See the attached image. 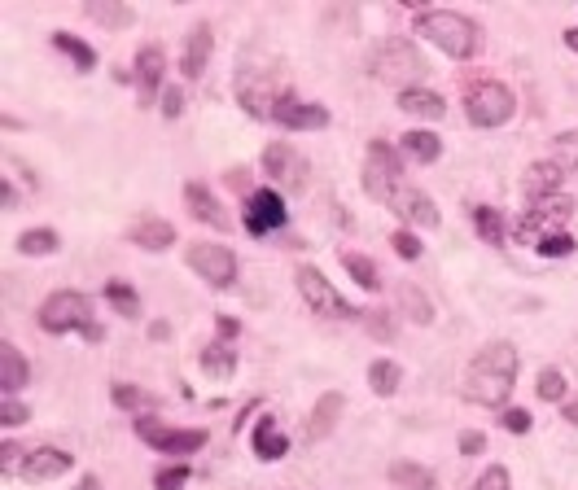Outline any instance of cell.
<instances>
[{
  "mask_svg": "<svg viewBox=\"0 0 578 490\" xmlns=\"http://www.w3.org/2000/svg\"><path fill=\"white\" fill-rule=\"evenodd\" d=\"M364 189L368 197H377L381 206H390L403 223H416V228H438V206L429 201L416 184L403 180V162L399 153L386 145V141H373L368 145V172H364Z\"/></svg>",
  "mask_w": 578,
  "mask_h": 490,
  "instance_id": "6da1fadb",
  "label": "cell"
},
{
  "mask_svg": "<svg viewBox=\"0 0 578 490\" xmlns=\"http://www.w3.org/2000/svg\"><path fill=\"white\" fill-rule=\"evenodd\" d=\"M517 346L513 342H491L482 350L474 368H469V381H465V398L478 403V407H504L508 394H513V381H517Z\"/></svg>",
  "mask_w": 578,
  "mask_h": 490,
  "instance_id": "7a4b0ae2",
  "label": "cell"
},
{
  "mask_svg": "<svg viewBox=\"0 0 578 490\" xmlns=\"http://www.w3.org/2000/svg\"><path fill=\"white\" fill-rule=\"evenodd\" d=\"M416 35H426L434 49H443L456 62H469L482 49V31L474 18L456 14V9H421L416 14Z\"/></svg>",
  "mask_w": 578,
  "mask_h": 490,
  "instance_id": "3957f363",
  "label": "cell"
},
{
  "mask_svg": "<svg viewBox=\"0 0 578 490\" xmlns=\"http://www.w3.org/2000/svg\"><path fill=\"white\" fill-rule=\"evenodd\" d=\"M40 328H44V333H83L88 342H101V338H105V328L93 319V302L83 294H75V289H62V294L44 298V307H40Z\"/></svg>",
  "mask_w": 578,
  "mask_h": 490,
  "instance_id": "277c9868",
  "label": "cell"
},
{
  "mask_svg": "<svg viewBox=\"0 0 578 490\" xmlns=\"http://www.w3.org/2000/svg\"><path fill=\"white\" fill-rule=\"evenodd\" d=\"M574 215V197L565 193H553V197H539V201H530V211L517 220V245H539L544 237H553L561 232V223Z\"/></svg>",
  "mask_w": 578,
  "mask_h": 490,
  "instance_id": "5b68a950",
  "label": "cell"
},
{
  "mask_svg": "<svg viewBox=\"0 0 578 490\" xmlns=\"http://www.w3.org/2000/svg\"><path fill=\"white\" fill-rule=\"evenodd\" d=\"M465 114H469L474 127H504L517 114V97L495 79H482V83H474L465 93Z\"/></svg>",
  "mask_w": 578,
  "mask_h": 490,
  "instance_id": "8992f818",
  "label": "cell"
},
{
  "mask_svg": "<svg viewBox=\"0 0 578 490\" xmlns=\"http://www.w3.org/2000/svg\"><path fill=\"white\" fill-rule=\"evenodd\" d=\"M373 74L386 79V83H399L403 93L416 88V79L426 74V57L412 49V40H386L377 53H373Z\"/></svg>",
  "mask_w": 578,
  "mask_h": 490,
  "instance_id": "52a82bcc",
  "label": "cell"
},
{
  "mask_svg": "<svg viewBox=\"0 0 578 490\" xmlns=\"http://www.w3.org/2000/svg\"><path fill=\"white\" fill-rule=\"evenodd\" d=\"M136 438L153 446V451H162V456H193V451L206 446V429H171L162 420L141 416L136 420Z\"/></svg>",
  "mask_w": 578,
  "mask_h": 490,
  "instance_id": "ba28073f",
  "label": "cell"
},
{
  "mask_svg": "<svg viewBox=\"0 0 578 490\" xmlns=\"http://www.w3.org/2000/svg\"><path fill=\"white\" fill-rule=\"evenodd\" d=\"M263 172L272 175V184H277L280 197L307 189V158H302L294 145H285V141L263 149Z\"/></svg>",
  "mask_w": 578,
  "mask_h": 490,
  "instance_id": "9c48e42d",
  "label": "cell"
},
{
  "mask_svg": "<svg viewBox=\"0 0 578 490\" xmlns=\"http://www.w3.org/2000/svg\"><path fill=\"white\" fill-rule=\"evenodd\" d=\"M299 294L307 298V307H311L316 316H328V319H351L355 316L351 302L328 285L325 271H316V268H299Z\"/></svg>",
  "mask_w": 578,
  "mask_h": 490,
  "instance_id": "30bf717a",
  "label": "cell"
},
{
  "mask_svg": "<svg viewBox=\"0 0 578 490\" xmlns=\"http://www.w3.org/2000/svg\"><path fill=\"white\" fill-rule=\"evenodd\" d=\"M285 97V88L277 83V74L268 71H237V101L250 110L254 119H272L277 101Z\"/></svg>",
  "mask_w": 578,
  "mask_h": 490,
  "instance_id": "8fae6325",
  "label": "cell"
},
{
  "mask_svg": "<svg viewBox=\"0 0 578 490\" xmlns=\"http://www.w3.org/2000/svg\"><path fill=\"white\" fill-rule=\"evenodd\" d=\"M189 268L198 271L206 285H215V289H228L232 280H237V254L228 250V245H189Z\"/></svg>",
  "mask_w": 578,
  "mask_h": 490,
  "instance_id": "7c38bea8",
  "label": "cell"
},
{
  "mask_svg": "<svg viewBox=\"0 0 578 490\" xmlns=\"http://www.w3.org/2000/svg\"><path fill=\"white\" fill-rule=\"evenodd\" d=\"M246 232L250 237H268V232H277V228H285V220H289V211H285V197L277 193V189H254L250 197H246Z\"/></svg>",
  "mask_w": 578,
  "mask_h": 490,
  "instance_id": "4fadbf2b",
  "label": "cell"
},
{
  "mask_svg": "<svg viewBox=\"0 0 578 490\" xmlns=\"http://www.w3.org/2000/svg\"><path fill=\"white\" fill-rule=\"evenodd\" d=\"M272 122L289 127V132H320V127H328V110L316 105V101H299L294 93H285L272 110Z\"/></svg>",
  "mask_w": 578,
  "mask_h": 490,
  "instance_id": "5bb4252c",
  "label": "cell"
},
{
  "mask_svg": "<svg viewBox=\"0 0 578 490\" xmlns=\"http://www.w3.org/2000/svg\"><path fill=\"white\" fill-rule=\"evenodd\" d=\"M71 465H75V456H71V451H62V446H40V451H31V456H26L23 482H31V486L53 482V477L71 473Z\"/></svg>",
  "mask_w": 578,
  "mask_h": 490,
  "instance_id": "9a60e30c",
  "label": "cell"
},
{
  "mask_svg": "<svg viewBox=\"0 0 578 490\" xmlns=\"http://www.w3.org/2000/svg\"><path fill=\"white\" fill-rule=\"evenodd\" d=\"M136 88H141V105H153L158 97V88H162V74H167V53L158 49V44H145V49L136 53Z\"/></svg>",
  "mask_w": 578,
  "mask_h": 490,
  "instance_id": "2e32d148",
  "label": "cell"
},
{
  "mask_svg": "<svg viewBox=\"0 0 578 490\" xmlns=\"http://www.w3.org/2000/svg\"><path fill=\"white\" fill-rule=\"evenodd\" d=\"M184 201H189V215L201 223H211V228H220V232H228L232 228V215H224V206L215 201V193L206 189V184H184Z\"/></svg>",
  "mask_w": 578,
  "mask_h": 490,
  "instance_id": "e0dca14e",
  "label": "cell"
},
{
  "mask_svg": "<svg viewBox=\"0 0 578 490\" xmlns=\"http://www.w3.org/2000/svg\"><path fill=\"white\" fill-rule=\"evenodd\" d=\"M338 420H342V394H320V403L311 407V416L302 425V438L307 442H325L333 429H338Z\"/></svg>",
  "mask_w": 578,
  "mask_h": 490,
  "instance_id": "ac0fdd59",
  "label": "cell"
},
{
  "mask_svg": "<svg viewBox=\"0 0 578 490\" xmlns=\"http://www.w3.org/2000/svg\"><path fill=\"white\" fill-rule=\"evenodd\" d=\"M561 180H565V172L556 167L553 158H544V162H530L526 175H522V193H526L530 201H539V197H553V193H561Z\"/></svg>",
  "mask_w": 578,
  "mask_h": 490,
  "instance_id": "d6986e66",
  "label": "cell"
},
{
  "mask_svg": "<svg viewBox=\"0 0 578 490\" xmlns=\"http://www.w3.org/2000/svg\"><path fill=\"white\" fill-rule=\"evenodd\" d=\"M211 49H215V35H211V26H206V23H198L193 31H189V44H184V62H180L184 79H201L206 62H211Z\"/></svg>",
  "mask_w": 578,
  "mask_h": 490,
  "instance_id": "ffe728a7",
  "label": "cell"
},
{
  "mask_svg": "<svg viewBox=\"0 0 578 490\" xmlns=\"http://www.w3.org/2000/svg\"><path fill=\"white\" fill-rule=\"evenodd\" d=\"M127 237H132V245H141V250H167V245L176 241V228L167 220H158V215H141V220L127 228Z\"/></svg>",
  "mask_w": 578,
  "mask_h": 490,
  "instance_id": "44dd1931",
  "label": "cell"
},
{
  "mask_svg": "<svg viewBox=\"0 0 578 490\" xmlns=\"http://www.w3.org/2000/svg\"><path fill=\"white\" fill-rule=\"evenodd\" d=\"M26 377H31V368H26L23 350L14 342L0 346V390H5V398H14V394L26 386Z\"/></svg>",
  "mask_w": 578,
  "mask_h": 490,
  "instance_id": "7402d4cb",
  "label": "cell"
},
{
  "mask_svg": "<svg viewBox=\"0 0 578 490\" xmlns=\"http://www.w3.org/2000/svg\"><path fill=\"white\" fill-rule=\"evenodd\" d=\"M399 153L407 158V162L429 167V162H438V158H443V141H438L434 132H407V136H399Z\"/></svg>",
  "mask_w": 578,
  "mask_h": 490,
  "instance_id": "603a6c76",
  "label": "cell"
},
{
  "mask_svg": "<svg viewBox=\"0 0 578 490\" xmlns=\"http://www.w3.org/2000/svg\"><path fill=\"white\" fill-rule=\"evenodd\" d=\"M399 110H407L412 119H443L447 101L438 93H429V88H407V93H399Z\"/></svg>",
  "mask_w": 578,
  "mask_h": 490,
  "instance_id": "cb8c5ba5",
  "label": "cell"
},
{
  "mask_svg": "<svg viewBox=\"0 0 578 490\" xmlns=\"http://www.w3.org/2000/svg\"><path fill=\"white\" fill-rule=\"evenodd\" d=\"M289 451V438L280 434V425L272 416H263L259 420V429H254V456L259 460H280Z\"/></svg>",
  "mask_w": 578,
  "mask_h": 490,
  "instance_id": "d4e9b609",
  "label": "cell"
},
{
  "mask_svg": "<svg viewBox=\"0 0 578 490\" xmlns=\"http://www.w3.org/2000/svg\"><path fill=\"white\" fill-rule=\"evenodd\" d=\"M83 14H88L93 23L110 26V31H123V26L136 23V14H132L127 5H119V0H88V5H83Z\"/></svg>",
  "mask_w": 578,
  "mask_h": 490,
  "instance_id": "484cf974",
  "label": "cell"
},
{
  "mask_svg": "<svg viewBox=\"0 0 578 490\" xmlns=\"http://www.w3.org/2000/svg\"><path fill=\"white\" fill-rule=\"evenodd\" d=\"M390 482L399 490H434L438 486V477H434L426 465H412V460H395V465H390Z\"/></svg>",
  "mask_w": 578,
  "mask_h": 490,
  "instance_id": "4316f807",
  "label": "cell"
},
{
  "mask_svg": "<svg viewBox=\"0 0 578 490\" xmlns=\"http://www.w3.org/2000/svg\"><path fill=\"white\" fill-rule=\"evenodd\" d=\"M53 49L66 53V57L75 62V71H93V66H97V49H93V44H83V40L71 35V31H57V35H53Z\"/></svg>",
  "mask_w": 578,
  "mask_h": 490,
  "instance_id": "83f0119b",
  "label": "cell"
},
{
  "mask_svg": "<svg viewBox=\"0 0 578 490\" xmlns=\"http://www.w3.org/2000/svg\"><path fill=\"white\" fill-rule=\"evenodd\" d=\"M201 372H211V377H232V372H237V350L228 342H211L201 350Z\"/></svg>",
  "mask_w": 578,
  "mask_h": 490,
  "instance_id": "f1b7e54d",
  "label": "cell"
},
{
  "mask_svg": "<svg viewBox=\"0 0 578 490\" xmlns=\"http://www.w3.org/2000/svg\"><path fill=\"white\" fill-rule=\"evenodd\" d=\"M399 381H403L399 364H390V359H373V368H368V386H373V394L390 398V394L399 390Z\"/></svg>",
  "mask_w": 578,
  "mask_h": 490,
  "instance_id": "f546056e",
  "label": "cell"
},
{
  "mask_svg": "<svg viewBox=\"0 0 578 490\" xmlns=\"http://www.w3.org/2000/svg\"><path fill=\"white\" fill-rule=\"evenodd\" d=\"M399 307L407 311V319H416V324H434V307H429V298L416 289V285H399Z\"/></svg>",
  "mask_w": 578,
  "mask_h": 490,
  "instance_id": "4dcf8cb0",
  "label": "cell"
},
{
  "mask_svg": "<svg viewBox=\"0 0 578 490\" xmlns=\"http://www.w3.org/2000/svg\"><path fill=\"white\" fill-rule=\"evenodd\" d=\"M474 228H478V237L486 245H504V215L495 206H478L474 211Z\"/></svg>",
  "mask_w": 578,
  "mask_h": 490,
  "instance_id": "1f68e13d",
  "label": "cell"
},
{
  "mask_svg": "<svg viewBox=\"0 0 578 490\" xmlns=\"http://www.w3.org/2000/svg\"><path fill=\"white\" fill-rule=\"evenodd\" d=\"M105 302H110L119 316H141V298H136V289H132L127 280H110V285H105Z\"/></svg>",
  "mask_w": 578,
  "mask_h": 490,
  "instance_id": "d6a6232c",
  "label": "cell"
},
{
  "mask_svg": "<svg viewBox=\"0 0 578 490\" xmlns=\"http://www.w3.org/2000/svg\"><path fill=\"white\" fill-rule=\"evenodd\" d=\"M110 398H114V407H123V412H150V407H158V398H153V394L136 390V386H123V381L110 390Z\"/></svg>",
  "mask_w": 578,
  "mask_h": 490,
  "instance_id": "836d02e7",
  "label": "cell"
},
{
  "mask_svg": "<svg viewBox=\"0 0 578 490\" xmlns=\"http://www.w3.org/2000/svg\"><path fill=\"white\" fill-rule=\"evenodd\" d=\"M342 268L351 271V280L359 285V289H377V263L373 259H364V254H342Z\"/></svg>",
  "mask_w": 578,
  "mask_h": 490,
  "instance_id": "e575fe53",
  "label": "cell"
},
{
  "mask_svg": "<svg viewBox=\"0 0 578 490\" xmlns=\"http://www.w3.org/2000/svg\"><path fill=\"white\" fill-rule=\"evenodd\" d=\"M57 245H62V241H57V232H53V228H31V232L18 237V250H23V254H35V259L53 254Z\"/></svg>",
  "mask_w": 578,
  "mask_h": 490,
  "instance_id": "d590c367",
  "label": "cell"
},
{
  "mask_svg": "<svg viewBox=\"0 0 578 490\" xmlns=\"http://www.w3.org/2000/svg\"><path fill=\"white\" fill-rule=\"evenodd\" d=\"M534 390H539V398H544V403H565V394H570V386H565V372H561V368H544Z\"/></svg>",
  "mask_w": 578,
  "mask_h": 490,
  "instance_id": "8d00e7d4",
  "label": "cell"
},
{
  "mask_svg": "<svg viewBox=\"0 0 578 490\" xmlns=\"http://www.w3.org/2000/svg\"><path fill=\"white\" fill-rule=\"evenodd\" d=\"M553 162L561 167V172L578 175V132H565V136H556V145H553Z\"/></svg>",
  "mask_w": 578,
  "mask_h": 490,
  "instance_id": "74e56055",
  "label": "cell"
},
{
  "mask_svg": "<svg viewBox=\"0 0 578 490\" xmlns=\"http://www.w3.org/2000/svg\"><path fill=\"white\" fill-rule=\"evenodd\" d=\"M189 477H193V468H189V465L158 468V477H153V490H184V486H189Z\"/></svg>",
  "mask_w": 578,
  "mask_h": 490,
  "instance_id": "f35d334b",
  "label": "cell"
},
{
  "mask_svg": "<svg viewBox=\"0 0 578 490\" xmlns=\"http://www.w3.org/2000/svg\"><path fill=\"white\" fill-rule=\"evenodd\" d=\"M534 250H539L544 259H565V254H574V237H570V232H553V237H544Z\"/></svg>",
  "mask_w": 578,
  "mask_h": 490,
  "instance_id": "ab89813d",
  "label": "cell"
},
{
  "mask_svg": "<svg viewBox=\"0 0 578 490\" xmlns=\"http://www.w3.org/2000/svg\"><path fill=\"white\" fill-rule=\"evenodd\" d=\"M500 425H504V429H508V434H530V425H534V420H530V412H526V407H504Z\"/></svg>",
  "mask_w": 578,
  "mask_h": 490,
  "instance_id": "60d3db41",
  "label": "cell"
},
{
  "mask_svg": "<svg viewBox=\"0 0 578 490\" xmlns=\"http://www.w3.org/2000/svg\"><path fill=\"white\" fill-rule=\"evenodd\" d=\"M508 486H513V482H508V468H500V465H491L478 482H474V490H508Z\"/></svg>",
  "mask_w": 578,
  "mask_h": 490,
  "instance_id": "b9f144b4",
  "label": "cell"
},
{
  "mask_svg": "<svg viewBox=\"0 0 578 490\" xmlns=\"http://www.w3.org/2000/svg\"><path fill=\"white\" fill-rule=\"evenodd\" d=\"M390 245H395V254H399V259H421V241H416L407 228H399V232L390 237Z\"/></svg>",
  "mask_w": 578,
  "mask_h": 490,
  "instance_id": "7bdbcfd3",
  "label": "cell"
},
{
  "mask_svg": "<svg viewBox=\"0 0 578 490\" xmlns=\"http://www.w3.org/2000/svg\"><path fill=\"white\" fill-rule=\"evenodd\" d=\"M364 324H368V333L381 338V342H390V338H395V324L386 319V311H364Z\"/></svg>",
  "mask_w": 578,
  "mask_h": 490,
  "instance_id": "ee69618b",
  "label": "cell"
},
{
  "mask_svg": "<svg viewBox=\"0 0 578 490\" xmlns=\"http://www.w3.org/2000/svg\"><path fill=\"white\" fill-rule=\"evenodd\" d=\"M18 456H23V446H18V442H5V446H0V473H14V468L23 473L26 460H18Z\"/></svg>",
  "mask_w": 578,
  "mask_h": 490,
  "instance_id": "f6af8a7d",
  "label": "cell"
},
{
  "mask_svg": "<svg viewBox=\"0 0 578 490\" xmlns=\"http://www.w3.org/2000/svg\"><path fill=\"white\" fill-rule=\"evenodd\" d=\"M0 425H26V407L18 403V398H5V407H0Z\"/></svg>",
  "mask_w": 578,
  "mask_h": 490,
  "instance_id": "bcb514c9",
  "label": "cell"
},
{
  "mask_svg": "<svg viewBox=\"0 0 578 490\" xmlns=\"http://www.w3.org/2000/svg\"><path fill=\"white\" fill-rule=\"evenodd\" d=\"M158 105H162V114H167V119H180V110H184V93H180V88H167Z\"/></svg>",
  "mask_w": 578,
  "mask_h": 490,
  "instance_id": "7dc6e473",
  "label": "cell"
},
{
  "mask_svg": "<svg viewBox=\"0 0 578 490\" xmlns=\"http://www.w3.org/2000/svg\"><path fill=\"white\" fill-rule=\"evenodd\" d=\"M482 446H486V438H482L478 429L460 434V456H482Z\"/></svg>",
  "mask_w": 578,
  "mask_h": 490,
  "instance_id": "c3c4849f",
  "label": "cell"
},
{
  "mask_svg": "<svg viewBox=\"0 0 578 490\" xmlns=\"http://www.w3.org/2000/svg\"><path fill=\"white\" fill-rule=\"evenodd\" d=\"M228 184H232V189H241L246 197L254 193V189H250V172H241V167H237V172H228Z\"/></svg>",
  "mask_w": 578,
  "mask_h": 490,
  "instance_id": "681fc988",
  "label": "cell"
},
{
  "mask_svg": "<svg viewBox=\"0 0 578 490\" xmlns=\"http://www.w3.org/2000/svg\"><path fill=\"white\" fill-rule=\"evenodd\" d=\"M237 333H241V324H237L232 316H220V342H228V338H237Z\"/></svg>",
  "mask_w": 578,
  "mask_h": 490,
  "instance_id": "f907efd6",
  "label": "cell"
},
{
  "mask_svg": "<svg viewBox=\"0 0 578 490\" xmlns=\"http://www.w3.org/2000/svg\"><path fill=\"white\" fill-rule=\"evenodd\" d=\"M561 412H565V420H570V425H574V429H578V398H574V403L565 398V403H561Z\"/></svg>",
  "mask_w": 578,
  "mask_h": 490,
  "instance_id": "816d5d0a",
  "label": "cell"
},
{
  "mask_svg": "<svg viewBox=\"0 0 578 490\" xmlns=\"http://www.w3.org/2000/svg\"><path fill=\"white\" fill-rule=\"evenodd\" d=\"M14 206H18V189L5 180V211H14Z\"/></svg>",
  "mask_w": 578,
  "mask_h": 490,
  "instance_id": "f5cc1de1",
  "label": "cell"
},
{
  "mask_svg": "<svg viewBox=\"0 0 578 490\" xmlns=\"http://www.w3.org/2000/svg\"><path fill=\"white\" fill-rule=\"evenodd\" d=\"M565 44L578 53V26H570V31H565Z\"/></svg>",
  "mask_w": 578,
  "mask_h": 490,
  "instance_id": "db71d44e",
  "label": "cell"
},
{
  "mask_svg": "<svg viewBox=\"0 0 578 490\" xmlns=\"http://www.w3.org/2000/svg\"><path fill=\"white\" fill-rule=\"evenodd\" d=\"M75 490H101V482H97V477H83V482H79Z\"/></svg>",
  "mask_w": 578,
  "mask_h": 490,
  "instance_id": "11a10c76",
  "label": "cell"
}]
</instances>
